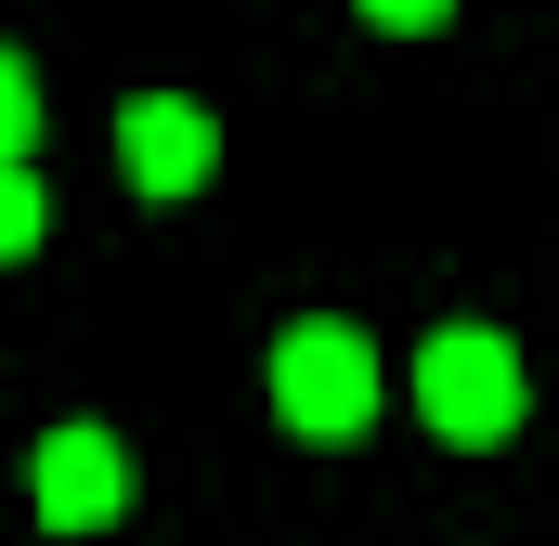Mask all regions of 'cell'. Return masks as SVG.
<instances>
[{"mask_svg":"<svg viewBox=\"0 0 559 546\" xmlns=\"http://www.w3.org/2000/svg\"><path fill=\"white\" fill-rule=\"evenodd\" d=\"M26 495H39L52 534H105V521L131 508V455H118V429H52V442L26 455Z\"/></svg>","mask_w":559,"mask_h":546,"instance_id":"3","label":"cell"},{"mask_svg":"<svg viewBox=\"0 0 559 546\" xmlns=\"http://www.w3.org/2000/svg\"><path fill=\"white\" fill-rule=\"evenodd\" d=\"M274 416L299 442H352L365 416H378V352H365V325H338V312H299L274 339Z\"/></svg>","mask_w":559,"mask_h":546,"instance_id":"1","label":"cell"},{"mask_svg":"<svg viewBox=\"0 0 559 546\" xmlns=\"http://www.w3.org/2000/svg\"><path fill=\"white\" fill-rule=\"evenodd\" d=\"M455 0H365V26H391V39H417V26H442Z\"/></svg>","mask_w":559,"mask_h":546,"instance_id":"7","label":"cell"},{"mask_svg":"<svg viewBox=\"0 0 559 546\" xmlns=\"http://www.w3.org/2000/svg\"><path fill=\"white\" fill-rule=\"evenodd\" d=\"M0 169H39V66L0 52Z\"/></svg>","mask_w":559,"mask_h":546,"instance_id":"5","label":"cell"},{"mask_svg":"<svg viewBox=\"0 0 559 546\" xmlns=\"http://www.w3.org/2000/svg\"><path fill=\"white\" fill-rule=\"evenodd\" d=\"M0 248H39V169H0Z\"/></svg>","mask_w":559,"mask_h":546,"instance_id":"6","label":"cell"},{"mask_svg":"<svg viewBox=\"0 0 559 546\" xmlns=\"http://www.w3.org/2000/svg\"><path fill=\"white\" fill-rule=\"evenodd\" d=\"M417 416L442 429V442H508L521 429V352L495 339V325H429L417 339Z\"/></svg>","mask_w":559,"mask_h":546,"instance_id":"2","label":"cell"},{"mask_svg":"<svg viewBox=\"0 0 559 546\" xmlns=\"http://www.w3.org/2000/svg\"><path fill=\"white\" fill-rule=\"evenodd\" d=\"M118 169H131L143 195H195V182L222 169L209 105H182V92H131V105H118Z\"/></svg>","mask_w":559,"mask_h":546,"instance_id":"4","label":"cell"}]
</instances>
